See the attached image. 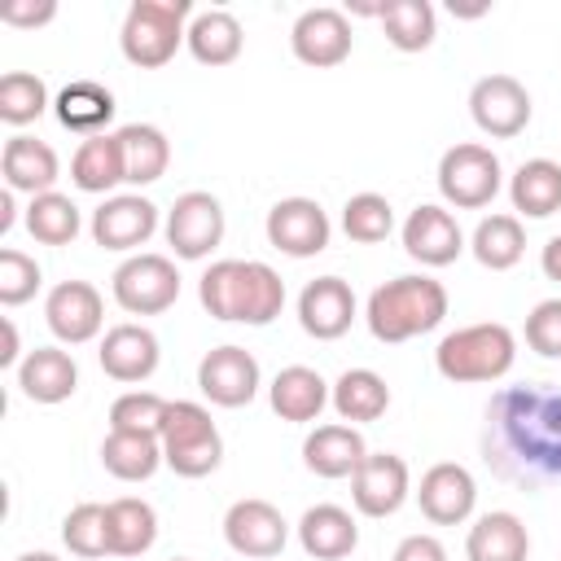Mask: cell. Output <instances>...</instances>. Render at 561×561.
<instances>
[{
	"mask_svg": "<svg viewBox=\"0 0 561 561\" xmlns=\"http://www.w3.org/2000/svg\"><path fill=\"white\" fill-rule=\"evenodd\" d=\"M482 456L491 473L517 491L561 482V390L526 381L491 394Z\"/></svg>",
	"mask_w": 561,
	"mask_h": 561,
	"instance_id": "cell-1",
	"label": "cell"
},
{
	"mask_svg": "<svg viewBox=\"0 0 561 561\" xmlns=\"http://www.w3.org/2000/svg\"><path fill=\"white\" fill-rule=\"evenodd\" d=\"M197 298L215 320L228 324H272L285 307V280L259 259H219L202 272Z\"/></svg>",
	"mask_w": 561,
	"mask_h": 561,
	"instance_id": "cell-2",
	"label": "cell"
},
{
	"mask_svg": "<svg viewBox=\"0 0 561 561\" xmlns=\"http://www.w3.org/2000/svg\"><path fill=\"white\" fill-rule=\"evenodd\" d=\"M447 316V289L434 276H394L368 294V333L377 342H408L438 329Z\"/></svg>",
	"mask_w": 561,
	"mask_h": 561,
	"instance_id": "cell-3",
	"label": "cell"
},
{
	"mask_svg": "<svg viewBox=\"0 0 561 561\" xmlns=\"http://www.w3.org/2000/svg\"><path fill=\"white\" fill-rule=\"evenodd\" d=\"M517 359V337L508 324L500 320H482V324H465L456 333H447L434 351V368L456 381V386H473V381H500Z\"/></svg>",
	"mask_w": 561,
	"mask_h": 561,
	"instance_id": "cell-4",
	"label": "cell"
},
{
	"mask_svg": "<svg viewBox=\"0 0 561 561\" xmlns=\"http://www.w3.org/2000/svg\"><path fill=\"white\" fill-rule=\"evenodd\" d=\"M188 22H193L188 0H131L123 31H118V48L131 66L158 70L188 39Z\"/></svg>",
	"mask_w": 561,
	"mask_h": 561,
	"instance_id": "cell-5",
	"label": "cell"
},
{
	"mask_svg": "<svg viewBox=\"0 0 561 561\" xmlns=\"http://www.w3.org/2000/svg\"><path fill=\"white\" fill-rule=\"evenodd\" d=\"M158 438H162V460L180 478H206L224 460V438H219L210 412L193 399H171L167 403V421H162Z\"/></svg>",
	"mask_w": 561,
	"mask_h": 561,
	"instance_id": "cell-6",
	"label": "cell"
},
{
	"mask_svg": "<svg viewBox=\"0 0 561 561\" xmlns=\"http://www.w3.org/2000/svg\"><path fill=\"white\" fill-rule=\"evenodd\" d=\"M500 184H504V171H500V158L486 145L465 140V145H451L438 158V193L456 210L491 206V197L500 193Z\"/></svg>",
	"mask_w": 561,
	"mask_h": 561,
	"instance_id": "cell-7",
	"label": "cell"
},
{
	"mask_svg": "<svg viewBox=\"0 0 561 561\" xmlns=\"http://www.w3.org/2000/svg\"><path fill=\"white\" fill-rule=\"evenodd\" d=\"M114 302L131 316H158L180 298V272L167 254H131L110 276Z\"/></svg>",
	"mask_w": 561,
	"mask_h": 561,
	"instance_id": "cell-8",
	"label": "cell"
},
{
	"mask_svg": "<svg viewBox=\"0 0 561 561\" xmlns=\"http://www.w3.org/2000/svg\"><path fill=\"white\" fill-rule=\"evenodd\" d=\"M167 241L175 250V259H206L219 241H224V206L219 197L193 188V193H180L175 206L167 210Z\"/></svg>",
	"mask_w": 561,
	"mask_h": 561,
	"instance_id": "cell-9",
	"label": "cell"
},
{
	"mask_svg": "<svg viewBox=\"0 0 561 561\" xmlns=\"http://www.w3.org/2000/svg\"><path fill=\"white\" fill-rule=\"evenodd\" d=\"M469 114H473L478 131L508 140V136L526 131V123H530V92L513 75H482L469 88Z\"/></svg>",
	"mask_w": 561,
	"mask_h": 561,
	"instance_id": "cell-10",
	"label": "cell"
},
{
	"mask_svg": "<svg viewBox=\"0 0 561 561\" xmlns=\"http://www.w3.org/2000/svg\"><path fill=\"white\" fill-rule=\"evenodd\" d=\"M263 228H267V241L280 254H289V259H311L333 237V224H329L324 206L311 202V197H280L267 210V224Z\"/></svg>",
	"mask_w": 561,
	"mask_h": 561,
	"instance_id": "cell-11",
	"label": "cell"
},
{
	"mask_svg": "<svg viewBox=\"0 0 561 561\" xmlns=\"http://www.w3.org/2000/svg\"><path fill=\"white\" fill-rule=\"evenodd\" d=\"M197 390L215 408H245L259 394V359L245 346H215L197 364Z\"/></svg>",
	"mask_w": 561,
	"mask_h": 561,
	"instance_id": "cell-12",
	"label": "cell"
},
{
	"mask_svg": "<svg viewBox=\"0 0 561 561\" xmlns=\"http://www.w3.org/2000/svg\"><path fill=\"white\" fill-rule=\"evenodd\" d=\"M224 539L237 557L267 561V557H280V548L289 539V522L267 500H237L224 513Z\"/></svg>",
	"mask_w": 561,
	"mask_h": 561,
	"instance_id": "cell-13",
	"label": "cell"
},
{
	"mask_svg": "<svg viewBox=\"0 0 561 561\" xmlns=\"http://www.w3.org/2000/svg\"><path fill=\"white\" fill-rule=\"evenodd\" d=\"M351 18L342 9H307L298 13L294 31H289V48L302 66H316V70H329V66H342L351 57Z\"/></svg>",
	"mask_w": 561,
	"mask_h": 561,
	"instance_id": "cell-14",
	"label": "cell"
},
{
	"mask_svg": "<svg viewBox=\"0 0 561 561\" xmlns=\"http://www.w3.org/2000/svg\"><path fill=\"white\" fill-rule=\"evenodd\" d=\"M44 320H48V329H53L57 342L79 346V342H92L101 333L105 302H101L96 285H88V280H61L44 298Z\"/></svg>",
	"mask_w": 561,
	"mask_h": 561,
	"instance_id": "cell-15",
	"label": "cell"
},
{
	"mask_svg": "<svg viewBox=\"0 0 561 561\" xmlns=\"http://www.w3.org/2000/svg\"><path fill=\"white\" fill-rule=\"evenodd\" d=\"M408 491H412V478H408L403 456H394V451H368L364 465L351 473V500L364 517L399 513Z\"/></svg>",
	"mask_w": 561,
	"mask_h": 561,
	"instance_id": "cell-16",
	"label": "cell"
},
{
	"mask_svg": "<svg viewBox=\"0 0 561 561\" xmlns=\"http://www.w3.org/2000/svg\"><path fill=\"white\" fill-rule=\"evenodd\" d=\"M158 232V206L140 193L105 197L92 210V241L101 250H136Z\"/></svg>",
	"mask_w": 561,
	"mask_h": 561,
	"instance_id": "cell-17",
	"label": "cell"
},
{
	"mask_svg": "<svg viewBox=\"0 0 561 561\" xmlns=\"http://www.w3.org/2000/svg\"><path fill=\"white\" fill-rule=\"evenodd\" d=\"M416 500H421V513L434 522V526H460L473 504H478V482L465 465L456 460H438L421 473V486H416Z\"/></svg>",
	"mask_w": 561,
	"mask_h": 561,
	"instance_id": "cell-18",
	"label": "cell"
},
{
	"mask_svg": "<svg viewBox=\"0 0 561 561\" xmlns=\"http://www.w3.org/2000/svg\"><path fill=\"white\" fill-rule=\"evenodd\" d=\"M355 320V294L342 276H316L298 294V324L316 342H333Z\"/></svg>",
	"mask_w": 561,
	"mask_h": 561,
	"instance_id": "cell-19",
	"label": "cell"
},
{
	"mask_svg": "<svg viewBox=\"0 0 561 561\" xmlns=\"http://www.w3.org/2000/svg\"><path fill=\"white\" fill-rule=\"evenodd\" d=\"M403 250L421 267H447V263L460 259L465 232H460V224H456L451 210H443V206H416L403 219Z\"/></svg>",
	"mask_w": 561,
	"mask_h": 561,
	"instance_id": "cell-20",
	"label": "cell"
},
{
	"mask_svg": "<svg viewBox=\"0 0 561 561\" xmlns=\"http://www.w3.org/2000/svg\"><path fill=\"white\" fill-rule=\"evenodd\" d=\"M96 359H101L105 377L136 386V381H149L153 377L162 351H158L153 329H145V324H114V329H105Z\"/></svg>",
	"mask_w": 561,
	"mask_h": 561,
	"instance_id": "cell-21",
	"label": "cell"
},
{
	"mask_svg": "<svg viewBox=\"0 0 561 561\" xmlns=\"http://www.w3.org/2000/svg\"><path fill=\"white\" fill-rule=\"evenodd\" d=\"M0 175H4V188L13 193H53L57 175H61V162L53 153L48 140H35V136H9L4 140V153H0Z\"/></svg>",
	"mask_w": 561,
	"mask_h": 561,
	"instance_id": "cell-22",
	"label": "cell"
},
{
	"mask_svg": "<svg viewBox=\"0 0 561 561\" xmlns=\"http://www.w3.org/2000/svg\"><path fill=\"white\" fill-rule=\"evenodd\" d=\"M79 386V368L70 359V351L61 346H35L22 364H18V390L31 403H66Z\"/></svg>",
	"mask_w": 561,
	"mask_h": 561,
	"instance_id": "cell-23",
	"label": "cell"
},
{
	"mask_svg": "<svg viewBox=\"0 0 561 561\" xmlns=\"http://www.w3.org/2000/svg\"><path fill=\"white\" fill-rule=\"evenodd\" d=\"M368 456V443L355 425H316L302 443V465L316 478H351Z\"/></svg>",
	"mask_w": 561,
	"mask_h": 561,
	"instance_id": "cell-24",
	"label": "cell"
},
{
	"mask_svg": "<svg viewBox=\"0 0 561 561\" xmlns=\"http://www.w3.org/2000/svg\"><path fill=\"white\" fill-rule=\"evenodd\" d=\"M329 394H333L329 381H324L316 368H307V364H289V368H280V373L272 377V386H267L272 412H276L280 421H294V425L316 421V416L324 412Z\"/></svg>",
	"mask_w": 561,
	"mask_h": 561,
	"instance_id": "cell-25",
	"label": "cell"
},
{
	"mask_svg": "<svg viewBox=\"0 0 561 561\" xmlns=\"http://www.w3.org/2000/svg\"><path fill=\"white\" fill-rule=\"evenodd\" d=\"M298 543L316 561H342L359 543V526L342 504H316L298 517Z\"/></svg>",
	"mask_w": 561,
	"mask_h": 561,
	"instance_id": "cell-26",
	"label": "cell"
},
{
	"mask_svg": "<svg viewBox=\"0 0 561 561\" xmlns=\"http://www.w3.org/2000/svg\"><path fill=\"white\" fill-rule=\"evenodd\" d=\"M465 557L469 561H526L530 557V535L522 526L517 513H482L469 526L465 539Z\"/></svg>",
	"mask_w": 561,
	"mask_h": 561,
	"instance_id": "cell-27",
	"label": "cell"
},
{
	"mask_svg": "<svg viewBox=\"0 0 561 561\" xmlns=\"http://www.w3.org/2000/svg\"><path fill=\"white\" fill-rule=\"evenodd\" d=\"M105 535H110V557H140L158 539V513L153 504L136 495H118L105 504Z\"/></svg>",
	"mask_w": 561,
	"mask_h": 561,
	"instance_id": "cell-28",
	"label": "cell"
},
{
	"mask_svg": "<svg viewBox=\"0 0 561 561\" xmlns=\"http://www.w3.org/2000/svg\"><path fill=\"white\" fill-rule=\"evenodd\" d=\"M53 110H57V123H61L66 131L101 136L118 105H114V92L101 88L96 79H75V83H66V88L57 92Z\"/></svg>",
	"mask_w": 561,
	"mask_h": 561,
	"instance_id": "cell-29",
	"label": "cell"
},
{
	"mask_svg": "<svg viewBox=\"0 0 561 561\" xmlns=\"http://www.w3.org/2000/svg\"><path fill=\"white\" fill-rule=\"evenodd\" d=\"M70 180L75 188L83 193H110L114 184L127 180V167H123V145H118V131H101V136H88L75 158H70Z\"/></svg>",
	"mask_w": 561,
	"mask_h": 561,
	"instance_id": "cell-30",
	"label": "cell"
},
{
	"mask_svg": "<svg viewBox=\"0 0 561 561\" xmlns=\"http://www.w3.org/2000/svg\"><path fill=\"white\" fill-rule=\"evenodd\" d=\"M508 197H513V210H522L526 219L557 215L561 210V162H552V158L522 162L508 180Z\"/></svg>",
	"mask_w": 561,
	"mask_h": 561,
	"instance_id": "cell-31",
	"label": "cell"
},
{
	"mask_svg": "<svg viewBox=\"0 0 561 561\" xmlns=\"http://www.w3.org/2000/svg\"><path fill=\"white\" fill-rule=\"evenodd\" d=\"M329 403H333V412H337L342 421L364 425V421L386 416V408H390V386H386V377L373 373V368H346V373L333 381Z\"/></svg>",
	"mask_w": 561,
	"mask_h": 561,
	"instance_id": "cell-32",
	"label": "cell"
},
{
	"mask_svg": "<svg viewBox=\"0 0 561 561\" xmlns=\"http://www.w3.org/2000/svg\"><path fill=\"white\" fill-rule=\"evenodd\" d=\"M101 465L105 473H114L118 482H145L158 473L162 460V438L158 434H127V430H110L101 443Z\"/></svg>",
	"mask_w": 561,
	"mask_h": 561,
	"instance_id": "cell-33",
	"label": "cell"
},
{
	"mask_svg": "<svg viewBox=\"0 0 561 561\" xmlns=\"http://www.w3.org/2000/svg\"><path fill=\"white\" fill-rule=\"evenodd\" d=\"M184 44L202 66H228V61L241 57L245 35H241V22L228 9H202V13H193Z\"/></svg>",
	"mask_w": 561,
	"mask_h": 561,
	"instance_id": "cell-34",
	"label": "cell"
},
{
	"mask_svg": "<svg viewBox=\"0 0 561 561\" xmlns=\"http://www.w3.org/2000/svg\"><path fill=\"white\" fill-rule=\"evenodd\" d=\"M118 145H123V167H127V184H153L167 175L171 167V140L153 127V123H127L118 127Z\"/></svg>",
	"mask_w": 561,
	"mask_h": 561,
	"instance_id": "cell-35",
	"label": "cell"
},
{
	"mask_svg": "<svg viewBox=\"0 0 561 561\" xmlns=\"http://www.w3.org/2000/svg\"><path fill=\"white\" fill-rule=\"evenodd\" d=\"M377 22L399 53H425L438 35V18L430 0H381Z\"/></svg>",
	"mask_w": 561,
	"mask_h": 561,
	"instance_id": "cell-36",
	"label": "cell"
},
{
	"mask_svg": "<svg viewBox=\"0 0 561 561\" xmlns=\"http://www.w3.org/2000/svg\"><path fill=\"white\" fill-rule=\"evenodd\" d=\"M473 259L491 272H508L522 254H526V232H522V219L517 215H486L478 228H473V241H469Z\"/></svg>",
	"mask_w": 561,
	"mask_h": 561,
	"instance_id": "cell-37",
	"label": "cell"
},
{
	"mask_svg": "<svg viewBox=\"0 0 561 561\" xmlns=\"http://www.w3.org/2000/svg\"><path fill=\"white\" fill-rule=\"evenodd\" d=\"M83 219H79V206L66 197V193H39L31 197L26 206V232L39 241V245H70L79 237Z\"/></svg>",
	"mask_w": 561,
	"mask_h": 561,
	"instance_id": "cell-38",
	"label": "cell"
},
{
	"mask_svg": "<svg viewBox=\"0 0 561 561\" xmlns=\"http://www.w3.org/2000/svg\"><path fill=\"white\" fill-rule=\"evenodd\" d=\"M48 110V88L31 70H9L0 79V118L9 127H26Z\"/></svg>",
	"mask_w": 561,
	"mask_h": 561,
	"instance_id": "cell-39",
	"label": "cell"
},
{
	"mask_svg": "<svg viewBox=\"0 0 561 561\" xmlns=\"http://www.w3.org/2000/svg\"><path fill=\"white\" fill-rule=\"evenodd\" d=\"M342 228H346L351 241H359V245H377V241L390 237V228H394V210H390V202H386L381 193H355V197L342 206Z\"/></svg>",
	"mask_w": 561,
	"mask_h": 561,
	"instance_id": "cell-40",
	"label": "cell"
},
{
	"mask_svg": "<svg viewBox=\"0 0 561 561\" xmlns=\"http://www.w3.org/2000/svg\"><path fill=\"white\" fill-rule=\"evenodd\" d=\"M61 543L75 557H105L110 552V535H105V504H75L61 522Z\"/></svg>",
	"mask_w": 561,
	"mask_h": 561,
	"instance_id": "cell-41",
	"label": "cell"
},
{
	"mask_svg": "<svg viewBox=\"0 0 561 561\" xmlns=\"http://www.w3.org/2000/svg\"><path fill=\"white\" fill-rule=\"evenodd\" d=\"M167 403L162 394L153 390H127L114 399L110 408V430H127V434H162V421H167Z\"/></svg>",
	"mask_w": 561,
	"mask_h": 561,
	"instance_id": "cell-42",
	"label": "cell"
},
{
	"mask_svg": "<svg viewBox=\"0 0 561 561\" xmlns=\"http://www.w3.org/2000/svg\"><path fill=\"white\" fill-rule=\"evenodd\" d=\"M39 289V263L22 250H0V302L22 307Z\"/></svg>",
	"mask_w": 561,
	"mask_h": 561,
	"instance_id": "cell-43",
	"label": "cell"
},
{
	"mask_svg": "<svg viewBox=\"0 0 561 561\" xmlns=\"http://www.w3.org/2000/svg\"><path fill=\"white\" fill-rule=\"evenodd\" d=\"M526 346L543 359H561V298H543L526 316Z\"/></svg>",
	"mask_w": 561,
	"mask_h": 561,
	"instance_id": "cell-44",
	"label": "cell"
},
{
	"mask_svg": "<svg viewBox=\"0 0 561 561\" xmlns=\"http://www.w3.org/2000/svg\"><path fill=\"white\" fill-rule=\"evenodd\" d=\"M53 18H57L53 0H9V4H0V22L4 26H44Z\"/></svg>",
	"mask_w": 561,
	"mask_h": 561,
	"instance_id": "cell-45",
	"label": "cell"
},
{
	"mask_svg": "<svg viewBox=\"0 0 561 561\" xmlns=\"http://www.w3.org/2000/svg\"><path fill=\"white\" fill-rule=\"evenodd\" d=\"M390 561H447V548L434 535H408V539H399Z\"/></svg>",
	"mask_w": 561,
	"mask_h": 561,
	"instance_id": "cell-46",
	"label": "cell"
},
{
	"mask_svg": "<svg viewBox=\"0 0 561 561\" xmlns=\"http://www.w3.org/2000/svg\"><path fill=\"white\" fill-rule=\"evenodd\" d=\"M539 267H543V276H548V280H557V285H561V232H557V237L543 245Z\"/></svg>",
	"mask_w": 561,
	"mask_h": 561,
	"instance_id": "cell-47",
	"label": "cell"
},
{
	"mask_svg": "<svg viewBox=\"0 0 561 561\" xmlns=\"http://www.w3.org/2000/svg\"><path fill=\"white\" fill-rule=\"evenodd\" d=\"M0 329H4V351H0V368H9V364H18V351H22V346H18V324H13L9 316H4V320H0Z\"/></svg>",
	"mask_w": 561,
	"mask_h": 561,
	"instance_id": "cell-48",
	"label": "cell"
},
{
	"mask_svg": "<svg viewBox=\"0 0 561 561\" xmlns=\"http://www.w3.org/2000/svg\"><path fill=\"white\" fill-rule=\"evenodd\" d=\"M13 228V188H4L0 193V237Z\"/></svg>",
	"mask_w": 561,
	"mask_h": 561,
	"instance_id": "cell-49",
	"label": "cell"
},
{
	"mask_svg": "<svg viewBox=\"0 0 561 561\" xmlns=\"http://www.w3.org/2000/svg\"><path fill=\"white\" fill-rule=\"evenodd\" d=\"M13 561H61L57 552H22V557H13Z\"/></svg>",
	"mask_w": 561,
	"mask_h": 561,
	"instance_id": "cell-50",
	"label": "cell"
},
{
	"mask_svg": "<svg viewBox=\"0 0 561 561\" xmlns=\"http://www.w3.org/2000/svg\"><path fill=\"white\" fill-rule=\"evenodd\" d=\"M171 561H188V557H171Z\"/></svg>",
	"mask_w": 561,
	"mask_h": 561,
	"instance_id": "cell-51",
	"label": "cell"
}]
</instances>
